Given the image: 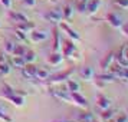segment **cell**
I'll use <instances>...</instances> for the list:
<instances>
[{"label": "cell", "mask_w": 128, "mask_h": 122, "mask_svg": "<svg viewBox=\"0 0 128 122\" xmlns=\"http://www.w3.org/2000/svg\"><path fill=\"white\" fill-rule=\"evenodd\" d=\"M7 101H10L14 106H23L24 105V96L23 95H19L16 91H13L6 85V91H4V95H3Z\"/></svg>", "instance_id": "obj_1"}, {"label": "cell", "mask_w": 128, "mask_h": 122, "mask_svg": "<svg viewBox=\"0 0 128 122\" xmlns=\"http://www.w3.org/2000/svg\"><path fill=\"white\" fill-rule=\"evenodd\" d=\"M62 56L64 58H78V52H76V46L72 39H68V40L62 42Z\"/></svg>", "instance_id": "obj_2"}, {"label": "cell", "mask_w": 128, "mask_h": 122, "mask_svg": "<svg viewBox=\"0 0 128 122\" xmlns=\"http://www.w3.org/2000/svg\"><path fill=\"white\" fill-rule=\"evenodd\" d=\"M75 72V68H70V69H66L64 72H59L56 75H52L48 78V82H50V83H60V82L66 81V79H69L70 75Z\"/></svg>", "instance_id": "obj_3"}, {"label": "cell", "mask_w": 128, "mask_h": 122, "mask_svg": "<svg viewBox=\"0 0 128 122\" xmlns=\"http://www.w3.org/2000/svg\"><path fill=\"white\" fill-rule=\"evenodd\" d=\"M43 17L46 19L48 22H50V23H58L59 24L62 20H64L62 9H52V10H49L48 13H45Z\"/></svg>", "instance_id": "obj_4"}, {"label": "cell", "mask_w": 128, "mask_h": 122, "mask_svg": "<svg viewBox=\"0 0 128 122\" xmlns=\"http://www.w3.org/2000/svg\"><path fill=\"white\" fill-rule=\"evenodd\" d=\"M59 27L64 30L66 35H68V37H69V39H72V40H75V42L81 40V35H79V33H78L75 29H72V27H70L68 23H65V22H60V23H59Z\"/></svg>", "instance_id": "obj_5"}, {"label": "cell", "mask_w": 128, "mask_h": 122, "mask_svg": "<svg viewBox=\"0 0 128 122\" xmlns=\"http://www.w3.org/2000/svg\"><path fill=\"white\" fill-rule=\"evenodd\" d=\"M29 35H30V40L35 42V43H40V42L46 40L48 37H49V33H48L46 30H36V29H33Z\"/></svg>", "instance_id": "obj_6"}, {"label": "cell", "mask_w": 128, "mask_h": 122, "mask_svg": "<svg viewBox=\"0 0 128 122\" xmlns=\"http://www.w3.org/2000/svg\"><path fill=\"white\" fill-rule=\"evenodd\" d=\"M95 102H96V106L101 111H105V109H108V108H111V104H112L111 99L108 96H105L104 93H98L96 98H95Z\"/></svg>", "instance_id": "obj_7"}, {"label": "cell", "mask_w": 128, "mask_h": 122, "mask_svg": "<svg viewBox=\"0 0 128 122\" xmlns=\"http://www.w3.org/2000/svg\"><path fill=\"white\" fill-rule=\"evenodd\" d=\"M70 93V99H72V104L78 105V106H81V108H85L86 109L88 108V101L85 96H82L79 92H69Z\"/></svg>", "instance_id": "obj_8"}, {"label": "cell", "mask_w": 128, "mask_h": 122, "mask_svg": "<svg viewBox=\"0 0 128 122\" xmlns=\"http://www.w3.org/2000/svg\"><path fill=\"white\" fill-rule=\"evenodd\" d=\"M106 20H108V23L114 27V29H120L121 27V24L124 23L122 22V19L120 14H116L115 12H110L108 14H106Z\"/></svg>", "instance_id": "obj_9"}, {"label": "cell", "mask_w": 128, "mask_h": 122, "mask_svg": "<svg viewBox=\"0 0 128 122\" xmlns=\"http://www.w3.org/2000/svg\"><path fill=\"white\" fill-rule=\"evenodd\" d=\"M52 95L58 101H62L65 104H72V99H70V93L68 91H60V89H56V91H52Z\"/></svg>", "instance_id": "obj_10"}, {"label": "cell", "mask_w": 128, "mask_h": 122, "mask_svg": "<svg viewBox=\"0 0 128 122\" xmlns=\"http://www.w3.org/2000/svg\"><path fill=\"white\" fill-rule=\"evenodd\" d=\"M36 70H38V66H35L33 63H26L22 68V73L26 79H33L36 76Z\"/></svg>", "instance_id": "obj_11"}, {"label": "cell", "mask_w": 128, "mask_h": 122, "mask_svg": "<svg viewBox=\"0 0 128 122\" xmlns=\"http://www.w3.org/2000/svg\"><path fill=\"white\" fill-rule=\"evenodd\" d=\"M62 60H64V56H62V53H59V52H52L48 56V63L50 66H58V65L62 63Z\"/></svg>", "instance_id": "obj_12"}, {"label": "cell", "mask_w": 128, "mask_h": 122, "mask_svg": "<svg viewBox=\"0 0 128 122\" xmlns=\"http://www.w3.org/2000/svg\"><path fill=\"white\" fill-rule=\"evenodd\" d=\"M62 47V39H60V33H59L58 27L53 29V46H52V52H59Z\"/></svg>", "instance_id": "obj_13"}, {"label": "cell", "mask_w": 128, "mask_h": 122, "mask_svg": "<svg viewBox=\"0 0 128 122\" xmlns=\"http://www.w3.org/2000/svg\"><path fill=\"white\" fill-rule=\"evenodd\" d=\"M114 59H115V53L114 52H108L106 55H105L104 58H102V60L99 62V66H101V69H108L110 68V65L114 62Z\"/></svg>", "instance_id": "obj_14"}, {"label": "cell", "mask_w": 128, "mask_h": 122, "mask_svg": "<svg viewBox=\"0 0 128 122\" xmlns=\"http://www.w3.org/2000/svg\"><path fill=\"white\" fill-rule=\"evenodd\" d=\"M101 7V0H86V13L95 14Z\"/></svg>", "instance_id": "obj_15"}, {"label": "cell", "mask_w": 128, "mask_h": 122, "mask_svg": "<svg viewBox=\"0 0 128 122\" xmlns=\"http://www.w3.org/2000/svg\"><path fill=\"white\" fill-rule=\"evenodd\" d=\"M9 14V17L12 19L13 22H16V23H23V22H29V19H28V16L26 14H23V13L20 12H10L7 13Z\"/></svg>", "instance_id": "obj_16"}, {"label": "cell", "mask_w": 128, "mask_h": 122, "mask_svg": "<svg viewBox=\"0 0 128 122\" xmlns=\"http://www.w3.org/2000/svg\"><path fill=\"white\" fill-rule=\"evenodd\" d=\"M79 76H81L84 81H91L94 78V69L89 68V66H85V68H82L79 70Z\"/></svg>", "instance_id": "obj_17"}, {"label": "cell", "mask_w": 128, "mask_h": 122, "mask_svg": "<svg viewBox=\"0 0 128 122\" xmlns=\"http://www.w3.org/2000/svg\"><path fill=\"white\" fill-rule=\"evenodd\" d=\"M66 88H68V92H78L79 91V82H76L75 79H66Z\"/></svg>", "instance_id": "obj_18"}, {"label": "cell", "mask_w": 128, "mask_h": 122, "mask_svg": "<svg viewBox=\"0 0 128 122\" xmlns=\"http://www.w3.org/2000/svg\"><path fill=\"white\" fill-rule=\"evenodd\" d=\"M50 76V73H49V70L43 69V68H38V70H36V79H39V81H48V78Z\"/></svg>", "instance_id": "obj_19"}, {"label": "cell", "mask_w": 128, "mask_h": 122, "mask_svg": "<svg viewBox=\"0 0 128 122\" xmlns=\"http://www.w3.org/2000/svg\"><path fill=\"white\" fill-rule=\"evenodd\" d=\"M16 29L23 30L24 33H30L32 30L35 29V24L30 23V22H23V23H18V27H16Z\"/></svg>", "instance_id": "obj_20"}, {"label": "cell", "mask_w": 128, "mask_h": 122, "mask_svg": "<svg viewBox=\"0 0 128 122\" xmlns=\"http://www.w3.org/2000/svg\"><path fill=\"white\" fill-rule=\"evenodd\" d=\"M62 14H64V19L70 20L72 16H74V7L70 6V4H65V6L62 7Z\"/></svg>", "instance_id": "obj_21"}, {"label": "cell", "mask_w": 128, "mask_h": 122, "mask_svg": "<svg viewBox=\"0 0 128 122\" xmlns=\"http://www.w3.org/2000/svg\"><path fill=\"white\" fill-rule=\"evenodd\" d=\"M24 65H26V62H24L23 56H14V55H13V58H12V66H14V68H23Z\"/></svg>", "instance_id": "obj_22"}, {"label": "cell", "mask_w": 128, "mask_h": 122, "mask_svg": "<svg viewBox=\"0 0 128 122\" xmlns=\"http://www.w3.org/2000/svg\"><path fill=\"white\" fill-rule=\"evenodd\" d=\"M96 81H101L104 83H108V82H115L116 78L114 75H106V73H102V75H96Z\"/></svg>", "instance_id": "obj_23"}, {"label": "cell", "mask_w": 128, "mask_h": 122, "mask_svg": "<svg viewBox=\"0 0 128 122\" xmlns=\"http://www.w3.org/2000/svg\"><path fill=\"white\" fill-rule=\"evenodd\" d=\"M0 119L3 122H13V118L7 114L6 108H3L2 105H0Z\"/></svg>", "instance_id": "obj_24"}, {"label": "cell", "mask_w": 128, "mask_h": 122, "mask_svg": "<svg viewBox=\"0 0 128 122\" xmlns=\"http://www.w3.org/2000/svg\"><path fill=\"white\" fill-rule=\"evenodd\" d=\"M23 58H24V62L26 63H33L38 56H36V53L33 50H26V53L23 55Z\"/></svg>", "instance_id": "obj_25"}, {"label": "cell", "mask_w": 128, "mask_h": 122, "mask_svg": "<svg viewBox=\"0 0 128 122\" xmlns=\"http://www.w3.org/2000/svg\"><path fill=\"white\" fill-rule=\"evenodd\" d=\"M78 121H82V122H92L94 121V115L91 112H82L78 115Z\"/></svg>", "instance_id": "obj_26"}, {"label": "cell", "mask_w": 128, "mask_h": 122, "mask_svg": "<svg viewBox=\"0 0 128 122\" xmlns=\"http://www.w3.org/2000/svg\"><path fill=\"white\" fill-rule=\"evenodd\" d=\"M114 114H115V111L108 108V109H105V111H102V112H101V118L106 122V121H110V119H112V118H114Z\"/></svg>", "instance_id": "obj_27"}, {"label": "cell", "mask_w": 128, "mask_h": 122, "mask_svg": "<svg viewBox=\"0 0 128 122\" xmlns=\"http://www.w3.org/2000/svg\"><path fill=\"white\" fill-rule=\"evenodd\" d=\"M12 70V65H9L7 62L0 63V75H9Z\"/></svg>", "instance_id": "obj_28"}, {"label": "cell", "mask_w": 128, "mask_h": 122, "mask_svg": "<svg viewBox=\"0 0 128 122\" xmlns=\"http://www.w3.org/2000/svg\"><path fill=\"white\" fill-rule=\"evenodd\" d=\"M26 47L23 46V45H16V47H14V50H13L12 55H14V56H23L24 53H26Z\"/></svg>", "instance_id": "obj_29"}, {"label": "cell", "mask_w": 128, "mask_h": 122, "mask_svg": "<svg viewBox=\"0 0 128 122\" xmlns=\"http://www.w3.org/2000/svg\"><path fill=\"white\" fill-rule=\"evenodd\" d=\"M14 47H16V43H14V42L7 40V42H6V45H4V50H6V53L12 55L13 50H14Z\"/></svg>", "instance_id": "obj_30"}, {"label": "cell", "mask_w": 128, "mask_h": 122, "mask_svg": "<svg viewBox=\"0 0 128 122\" xmlns=\"http://www.w3.org/2000/svg\"><path fill=\"white\" fill-rule=\"evenodd\" d=\"M112 3L121 9H128V0H114Z\"/></svg>", "instance_id": "obj_31"}, {"label": "cell", "mask_w": 128, "mask_h": 122, "mask_svg": "<svg viewBox=\"0 0 128 122\" xmlns=\"http://www.w3.org/2000/svg\"><path fill=\"white\" fill-rule=\"evenodd\" d=\"M16 37L19 40H26L28 39V33H24L23 30H20V29H16Z\"/></svg>", "instance_id": "obj_32"}, {"label": "cell", "mask_w": 128, "mask_h": 122, "mask_svg": "<svg viewBox=\"0 0 128 122\" xmlns=\"http://www.w3.org/2000/svg\"><path fill=\"white\" fill-rule=\"evenodd\" d=\"M114 121L115 122H128V115L127 114H118Z\"/></svg>", "instance_id": "obj_33"}, {"label": "cell", "mask_w": 128, "mask_h": 122, "mask_svg": "<svg viewBox=\"0 0 128 122\" xmlns=\"http://www.w3.org/2000/svg\"><path fill=\"white\" fill-rule=\"evenodd\" d=\"M78 12L79 13H85L86 12V1L79 0V3H78Z\"/></svg>", "instance_id": "obj_34"}, {"label": "cell", "mask_w": 128, "mask_h": 122, "mask_svg": "<svg viewBox=\"0 0 128 122\" xmlns=\"http://www.w3.org/2000/svg\"><path fill=\"white\" fill-rule=\"evenodd\" d=\"M22 1H23L24 7H35L36 4V0H22Z\"/></svg>", "instance_id": "obj_35"}, {"label": "cell", "mask_w": 128, "mask_h": 122, "mask_svg": "<svg viewBox=\"0 0 128 122\" xmlns=\"http://www.w3.org/2000/svg\"><path fill=\"white\" fill-rule=\"evenodd\" d=\"M120 29H121L122 35H124V36H127V37H128V22H125V23H122Z\"/></svg>", "instance_id": "obj_36"}, {"label": "cell", "mask_w": 128, "mask_h": 122, "mask_svg": "<svg viewBox=\"0 0 128 122\" xmlns=\"http://www.w3.org/2000/svg\"><path fill=\"white\" fill-rule=\"evenodd\" d=\"M0 4L4 9H10L12 7V0H0Z\"/></svg>", "instance_id": "obj_37"}, {"label": "cell", "mask_w": 128, "mask_h": 122, "mask_svg": "<svg viewBox=\"0 0 128 122\" xmlns=\"http://www.w3.org/2000/svg\"><path fill=\"white\" fill-rule=\"evenodd\" d=\"M122 53H124V58L128 62V46H122Z\"/></svg>", "instance_id": "obj_38"}, {"label": "cell", "mask_w": 128, "mask_h": 122, "mask_svg": "<svg viewBox=\"0 0 128 122\" xmlns=\"http://www.w3.org/2000/svg\"><path fill=\"white\" fill-rule=\"evenodd\" d=\"M3 62H7V59H6V56H4V53L0 52V63H3Z\"/></svg>", "instance_id": "obj_39"}, {"label": "cell", "mask_w": 128, "mask_h": 122, "mask_svg": "<svg viewBox=\"0 0 128 122\" xmlns=\"http://www.w3.org/2000/svg\"><path fill=\"white\" fill-rule=\"evenodd\" d=\"M50 122H74V121H69V119H53Z\"/></svg>", "instance_id": "obj_40"}, {"label": "cell", "mask_w": 128, "mask_h": 122, "mask_svg": "<svg viewBox=\"0 0 128 122\" xmlns=\"http://www.w3.org/2000/svg\"><path fill=\"white\" fill-rule=\"evenodd\" d=\"M48 1H50V3H56V0H48Z\"/></svg>", "instance_id": "obj_41"}, {"label": "cell", "mask_w": 128, "mask_h": 122, "mask_svg": "<svg viewBox=\"0 0 128 122\" xmlns=\"http://www.w3.org/2000/svg\"><path fill=\"white\" fill-rule=\"evenodd\" d=\"M106 122H115V121H114V119H110V121H106Z\"/></svg>", "instance_id": "obj_42"}, {"label": "cell", "mask_w": 128, "mask_h": 122, "mask_svg": "<svg viewBox=\"0 0 128 122\" xmlns=\"http://www.w3.org/2000/svg\"><path fill=\"white\" fill-rule=\"evenodd\" d=\"M78 122H82V121H78Z\"/></svg>", "instance_id": "obj_43"}, {"label": "cell", "mask_w": 128, "mask_h": 122, "mask_svg": "<svg viewBox=\"0 0 128 122\" xmlns=\"http://www.w3.org/2000/svg\"><path fill=\"white\" fill-rule=\"evenodd\" d=\"M84 1H86V0H84Z\"/></svg>", "instance_id": "obj_44"}]
</instances>
